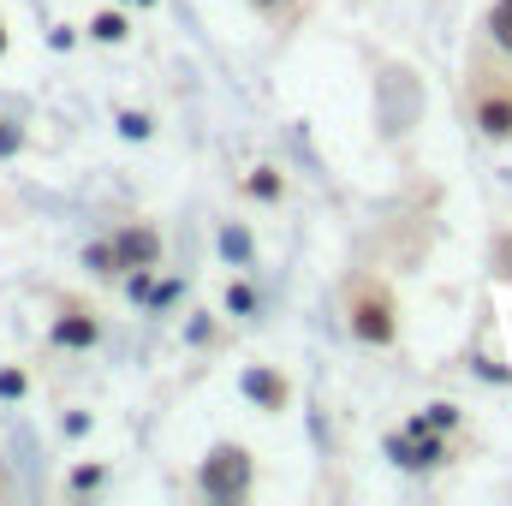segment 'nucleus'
Segmentation results:
<instances>
[{
	"mask_svg": "<svg viewBox=\"0 0 512 506\" xmlns=\"http://www.w3.org/2000/svg\"><path fill=\"white\" fill-rule=\"evenodd\" d=\"M346 316H352V334L364 346H393V334H399V304H393V292H387L382 280H370V274L352 280Z\"/></svg>",
	"mask_w": 512,
	"mask_h": 506,
	"instance_id": "obj_1",
	"label": "nucleus"
},
{
	"mask_svg": "<svg viewBox=\"0 0 512 506\" xmlns=\"http://www.w3.org/2000/svg\"><path fill=\"white\" fill-rule=\"evenodd\" d=\"M465 102H471V120L483 137L495 143H512V78L495 72V66H471V84H465Z\"/></svg>",
	"mask_w": 512,
	"mask_h": 506,
	"instance_id": "obj_2",
	"label": "nucleus"
},
{
	"mask_svg": "<svg viewBox=\"0 0 512 506\" xmlns=\"http://www.w3.org/2000/svg\"><path fill=\"white\" fill-rule=\"evenodd\" d=\"M251 477H256V465H251V453H245L239 441L209 447V459H203V471H197L203 495H209V501H221V506L245 501V495H251Z\"/></svg>",
	"mask_w": 512,
	"mask_h": 506,
	"instance_id": "obj_3",
	"label": "nucleus"
},
{
	"mask_svg": "<svg viewBox=\"0 0 512 506\" xmlns=\"http://www.w3.org/2000/svg\"><path fill=\"white\" fill-rule=\"evenodd\" d=\"M114 262H120V274H149L155 262H161V233L155 227H143V221H131L120 227V239H114Z\"/></svg>",
	"mask_w": 512,
	"mask_h": 506,
	"instance_id": "obj_4",
	"label": "nucleus"
},
{
	"mask_svg": "<svg viewBox=\"0 0 512 506\" xmlns=\"http://www.w3.org/2000/svg\"><path fill=\"white\" fill-rule=\"evenodd\" d=\"M239 387H245V399H256L262 411H286L292 405V381L280 376V370H268V364H251L239 376Z\"/></svg>",
	"mask_w": 512,
	"mask_h": 506,
	"instance_id": "obj_5",
	"label": "nucleus"
},
{
	"mask_svg": "<svg viewBox=\"0 0 512 506\" xmlns=\"http://www.w3.org/2000/svg\"><path fill=\"white\" fill-rule=\"evenodd\" d=\"M96 340H102V322H96L90 310L66 304V310H60V322H54V346H66V352H90Z\"/></svg>",
	"mask_w": 512,
	"mask_h": 506,
	"instance_id": "obj_6",
	"label": "nucleus"
},
{
	"mask_svg": "<svg viewBox=\"0 0 512 506\" xmlns=\"http://www.w3.org/2000/svg\"><path fill=\"white\" fill-rule=\"evenodd\" d=\"M245 197L280 203V197H286V173H280V167H251V173H245Z\"/></svg>",
	"mask_w": 512,
	"mask_h": 506,
	"instance_id": "obj_7",
	"label": "nucleus"
},
{
	"mask_svg": "<svg viewBox=\"0 0 512 506\" xmlns=\"http://www.w3.org/2000/svg\"><path fill=\"white\" fill-rule=\"evenodd\" d=\"M489 42H495L501 54H512V0H495V6H489Z\"/></svg>",
	"mask_w": 512,
	"mask_h": 506,
	"instance_id": "obj_8",
	"label": "nucleus"
},
{
	"mask_svg": "<svg viewBox=\"0 0 512 506\" xmlns=\"http://www.w3.org/2000/svg\"><path fill=\"white\" fill-rule=\"evenodd\" d=\"M405 429H459V405H447V399H441V405L417 411V417H411Z\"/></svg>",
	"mask_w": 512,
	"mask_h": 506,
	"instance_id": "obj_9",
	"label": "nucleus"
},
{
	"mask_svg": "<svg viewBox=\"0 0 512 506\" xmlns=\"http://www.w3.org/2000/svg\"><path fill=\"white\" fill-rule=\"evenodd\" d=\"M221 251H227V262L245 268V262H251V233H245V227H221Z\"/></svg>",
	"mask_w": 512,
	"mask_h": 506,
	"instance_id": "obj_10",
	"label": "nucleus"
},
{
	"mask_svg": "<svg viewBox=\"0 0 512 506\" xmlns=\"http://www.w3.org/2000/svg\"><path fill=\"white\" fill-rule=\"evenodd\" d=\"M90 36H96V42H126V18H120V12H96Z\"/></svg>",
	"mask_w": 512,
	"mask_h": 506,
	"instance_id": "obj_11",
	"label": "nucleus"
},
{
	"mask_svg": "<svg viewBox=\"0 0 512 506\" xmlns=\"http://www.w3.org/2000/svg\"><path fill=\"white\" fill-rule=\"evenodd\" d=\"M227 310H233V316H251V310H256V292L245 286V280H239V286H227Z\"/></svg>",
	"mask_w": 512,
	"mask_h": 506,
	"instance_id": "obj_12",
	"label": "nucleus"
},
{
	"mask_svg": "<svg viewBox=\"0 0 512 506\" xmlns=\"http://www.w3.org/2000/svg\"><path fill=\"white\" fill-rule=\"evenodd\" d=\"M84 262H90L96 274H120V262H114V245H90V251H84Z\"/></svg>",
	"mask_w": 512,
	"mask_h": 506,
	"instance_id": "obj_13",
	"label": "nucleus"
},
{
	"mask_svg": "<svg viewBox=\"0 0 512 506\" xmlns=\"http://www.w3.org/2000/svg\"><path fill=\"white\" fill-rule=\"evenodd\" d=\"M120 131H126V137H149V120H143V114H120Z\"/></svg>",
	"mask_w": 512,
	"mask_h": 506,
	"instance_id": "obj_14",
	"label": "nucleus"
},
{
	"mask_svg": "<svg viewBox=\"0 0 512 506\" xmlns=\"http://www.w3.org/2000/svg\"><path fill=\"white\" fill-rule=\"evenodd\" d=\"M256 6H262V12H274V18H280V12H292V0H256Z\"/></svg>",
	"mask_w": 512,
	"mask_h": 506,
	"instance_id": "obj_15",
	"label": "nucleus"
},
{
	"mask_svg": "<svg viewBox=\"0 0 512 506\" xmlns=\"http://www.w3.org/2000/svg\"><path fill=\"white\" fill-rule=\"evenodd\" d=\"M0 48H6V24H0Z\"/></svg>",
	"mask_w": 512,
	"mask_h": 506,
	"instance_id": "obj_16",
	"label": "nucleus"
}]
</instances>
